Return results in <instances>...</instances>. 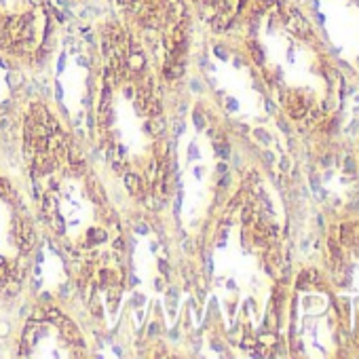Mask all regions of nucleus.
<instances>
[{
  "label": "nucleus",
  "mask_w": 359,
  "mask_h": 359,
  "mask_svg": "<svg viewBox=\"0 0 359 359\" xmlns=\"http://www.w3.org/2000/svg\"><path fill=\"white\" fill-rule=\"evenodd\" d=\"M235 24L285 116L300 131L323 129L340 108V74L317 22L296 0H245Z\"/></svg>",
  "instance_id": "nucleus-1"
},
{
  "label": "nucleus",
  "mask_w": 359,
  "mask_h": 359,
  "mask_svg": "<svg viewBox=\"0 0 359 359\" xmlns=\"http://www.w3.org/2000/svg\"><path fill=\"white\" fill-rule=\"evenodd\" d=\"M294 306L306 313L302 327L292 330L294 353L319 357L336 355L344 336V327L330 279L313 269L302 271L296 279Z\"/></svg>",
  "instance_id": "nucleus-2"
},
{
  "label": "nucleus",
  "mask_w": 359,
  "mask_h": 359,
  "mask_svg": "<svg viewBox=\"0 0 359 359\" xmlns=\"http://www.w3.org/2000/svg\"><path fill=\"white\" fill-rule=\"evenodd\" d=\"M327 258V279L338 302L344 336L359 348V220H344L332 231Z\"/></svg>",
  "instance_id": "nucleus-3"
},
{
  "label": "nucleus",
  "mask_w": 359,
  "mask_h": 359,
  "mask_svg": "<svg viewBox=\"0 0 359 359\" xmlns=\"http://www.w3.org/2000/svg\"><path fill=\"white\" fill-rule=\"evenodd\" d=\"M125 18L144 34L158 32L171 36L173 28H191V11L187 0H116Z\"/></svg>",
  "instance_id": "nucleus-4"
},
{
  "label": "nucleus",
  "mask_w": 359,
  "mask_h": 359,
  "mask_svg": "<svg viewBox=\"0 0 359 359\" xmlns=\"http://www.w3.org/2000/svg\"><path fill=\"white\" fill-rule=\"evenodd\" d=\"M197 13L210 24V28L220 34L229 32L235 24V18L245 0H189Z\"/></svg>",
  "instance_id": "nucleus-5"
},
{
  "label": "nucleus",
  "mask_w": 359,
  "mask_h": 359,
  "mask_svg": "<svg viewBox=\"0 0 359 359\" xmlns=\"http://www.w3.org/2000/svg\"><path fill=\"white\" fill-rule=\"evenodd\" d=\"M60 165V158L53 154V152H39L34 154V167H32V175L39 177V175H47V173H53Z\"/></svg>",
  "instance_id": "nucleus-6"
},
{
  "label": "nucleus",
  "mask_w": 359,
  "mask_h": 359,
  "mask_svg": "<svg viewBox=\"0 0 359 359\" xmlns=\"http://www.w3.org/2000/svg\"><path fill=\"white\" fill-rule=\"evenodd\" d=\"M125 187L131 193V197L135 199H144L146 197V180L137 173H125Z\"/></svg>",
  "instance_id": "nucleus-7"
},
{
  "label": "nucleus",
  "mask_w": 359,
  "mask_h": 359,
  "mask_svg": "<svg viewBox=\"0 0 359 359\" xmlns=\"http://www.w3.org/2000/svg\"><path fill=\"white\" fill-rule=\"evenodd\" d=\"M60 332H62V336H64V340H68V344H83V336H81V332H79V327L74 325V321L72 319H64V323L57 327Z\"/></svg>",
  "instance_id": "nucleus-8"
},
{
  "label": "nucleus",
  "mask_w": 359,
  "mask_h": 359,
  "mask_svg": "<svg viewBox=\"0 0 359 359\" xmlns=\"http://www.w3.org/2000/svg\"><path fill=\"white\" fill-rule=\"evenodd\" d=\"M34 340H36V321L30 319V323L26 325V330H24V334H22V340H20V344H22V355H24V357L30 355V346L34 344Z\"/></svg>",
  "instance_id": "nucleus-9"
},
{
  "label": "nucleus",
  "mask_w": 359,
  "mask_h": 359,
  "mask_svg": "<svg viewBox=\"0 0 359 359\" xmlns=\"http://www.w3.org/2000/svg\"><path fill=\"white\" fill-rule=\"evenodd\" d=\"M87 193L91 195V199L100 205H106V193L102 191L100 182L95 177H87Z\"/></svg>",
  "instance_id": "nucleus-10"
},
{
  "label": "nucleus",
  "mask_w": 359,
  "mask_h": 359,
  "mask_svg": "<svg viewBox=\"0 0 359 359\" xmlns=\"http://www.w3.org/2000/svg\"><path fill=\"white\" fill-rule=\"evenodd\" d=\"M144 55L140 53V51H133V53H129L127 55V68L131 70V74H137V72H142L144 70Z\"/></svg>",
  "instance_id": "nucleus-11"
},
{
  "label": "nucleus",
  "mask_w": 359,
  "mask_h": 359,
  "mask_svg": "<svg viewBox=\"0 0 359 359\" xmlns=\"http://www.w3.org/2000/svg\"><path fill=\"white\" fill-rule=\"evenodd\" d=\"M28 114L34 118V123H36V125H45V121H47V116H49V110H47L43 104H39V102H36V104H32V106H30V112H28Z\"/></svg>",
  "instance_id": "nucleus-12"
},
{
  "label": "nucleus",
  "mask_w": 359,
  "mask_h": 359,
  "mask_svg": "<svg viewBox=\"0 0 359 359\" xmlns=\"http://www.w3.org/2000/svg\"><path fill=\"white\" fill-rule=\"evenodd\" d=\"M116 283H118V275L112 269H102L100 271V287L108 290L110 285H116Z\"/></svg>",
  "instance_id": "nucleus-13"
},
{
  "label": "nucleus",
  "mask_w": 359,
  "mask_h": 359,
  "mask_svg": "<svg viewBox=\"0 0 359 359\" xmlns=\"http://www.w3.org/2000/svg\"><path fill=\"white\" fill-rule=\"evenodd\" d=\"M148 131H150L154 137H163V133H165V121H163V116H161V114H156V116H150Z\"/></svg>",
  "instance_id": "nucleus-14"
},
{
  "label": "nucleus",
  "mask_w": 359,
  "mask_h": 359,
  "mask_svg": "<svg viewBox=\"0 0 359 359\" xmlns=\"http://www.w3.org/2000/svg\"><path fill=\"white\" fill-rule=\"evenodd\" d=\"M0 199H7L11 203L18 201L15 199V191H13V187H11V182H9L7 177H0Z\"/></svg>",
  "instance_id": "nucleus-15"
},
{
  "label": "nucleus",
  "mask_w": 359,
  "mask_h": 359,
  "mask_svg": "<svg viewBox=\"0 0 359 359\" xmlns=\"http://www.w3.org/2000/svg\"><path fill=\"white\" fill-rule=\"evenodd\" d=\"M45 313H47V321L53 323L55 327H60L64 323V319H66V315L60 309H55V306H45Z\"/></svg>",
  "instance_id": "nucleus-16"
},
{
  "label": "nucleus",
  "mask_w": 359,
  "mask_h": 359,
  "mask_svg": "<svg viewBox=\"0 0 359 359\" xmlns=\"http://www.w3.org/2000/svg\"><path fill=\"white\" fill-rule=\"evenodd\" d=\"M20 285H22V281H15V279H7L5 283H0V290H3V294L5 296H9V298H13L18 292H20Z\"/></svg>",
  "instance_id": "nucleus-17"
},
{
  "label": "nucleus",
  "mask_w": 359,
  "mask_h": 359,
  "mask_svg": "<svg viewBox=\"0 0 359 359\" xmlns=\"http://www.w3.org/2000/svg\"><path fill=\"white\" fill-rule=\"evenodd\" d=\"M43 199V214H47L49 218H53V210H55V199H53V195L49 193V195H45V197H41Z\"/></svg>",
  "instance_id": "nucleus-18"
},
{
  "label": "nucleus",
  "mask_w": 359,
  "mask_h": 359,
  "mask_svg": "<svg viewBox=\"0 0 359 359\" xmlns=\"http://www.w3.org/2000/svg\"><path fill=\"white\" fill-rule=\"evenodd\" d=\"M154 156L161 161V158H165V156H169V146L165 144V142H158L156 146H154Z\"/></svg>",
  "instance_id": "nucleus-19"
},
{
  "label": "nucleus",
  "mask_w": 359,
  "mask_h": 359,
  "mask_svg": "<svg viewBox=\"0 0 359 359\" xmlns=\"http://www.w3.org/2000/svg\"><path fill=\"white\" fill-rule=\"evenodd\" d=\"M32 321H36V323H41V321H47L45 306H39V309H34V313H32Z\"/></svg>",
  "instance_id": "nucleus-20"
},
{
  "label": "nucleus",
  "mask_w": 359,
  "mask_h": 359,
  "mask_svg": "<svg viewBox=\"0 0 359 359\" xmlns=\"http://www.w3.org/2000/svg\"><path fill=\"white\" fill-rule=\"evenodd\" d=\"M114 171L116 173H125L127 171V165L125 163H114Z\"/></svg>",
  "instance_id": "nucleus-21"
},
{
  "label": "nucleus",
  "mask_w": 359,
  "mask_h": 359,
  "mask_svg": "<svg viewBox=\"0 0 359 359\" xmlns=\"http://www.w3.org/2000/svg\"><path fill=\"white\" fill-rule=\"evenodd\" d=\"M114 250L123 252V250H125V241H123V239H116V241H114Z\"/></svg>",
  "instance_id": "nucleus-22"
}]
</instances>
